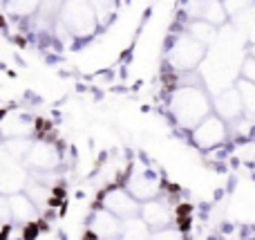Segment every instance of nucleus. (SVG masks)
Masks as SVG:
<instances>
[{
    "instance_id": "nucleus-1",
    "label": "nucleus",
    "mask_w": 255,
    "mask_h": 240,
    "mask_svg": "<svg viewBox=\"0 0 255 240\" xmlns=\"http://www.w3.org/2000/svg\"><path fill=\"white\" fill-rule=\"evenodd\" d=\"M168 110L179 128L195 130L213 115V97L202 81H179L168 99Z\"/></svg>"
},
{
    "instance_id": "nucleus-2",
    "label": "nucleus",
    "mask_w": 255,
    "mask_h": 240,
    "mask_svg": "<svg viewBox=\"0 0 255 240\" xmlns=\"http://www.w3.org/2000/svg\"><path fill=\"white\" fill-rule=\"evenodd\" d=\"M204 56H206V45H202L197 38H193V36L184 29L170 40L166 61L175 72L186 74V72L197 70V65L204 61Z\"/></svg>"
},
{
    "instance_id": "nucleus-3",
    "label": "nucleus",
    "mask_w": 255,
    "mask_h": 240,
    "mask_svg": "<svg viewBox=\"0 0 255 240\" xmlns=\"http://www.w3.org/2000/svg\"><path fill=\"white\" fill-rule=\"evenodd\" d=\"M58 20L76 38L92 36L99 27V16L94 11V7L90 4V0H67L61 7Z\"/></svg>"
},
{
    "instance_id": "nucleus-4",
    "label": "nucleus",
    "mask_w": 255,
    "mask_h": 240,
    "mask_svg": "<svg viewBox=\"0 0 255 240\" xmlns=\"http://www.w3.org/2000/svg\"><path fill=\"white\" fill-rule=\"evenodd\" d=\"M231 137L229 133V124H226L222 117H217L213 112L211 117L202 121L195 130H190V139L193 144L199 148V151H215V148H222V144Z\"/></svg>"
},
{
    "instance_id": "nucleus-5",
    "label": "nucleus",
    "mask_w": 255,
    "mask_h": 240,
    "mask_svg": "<svg viewBox=\"0 0 255 240\" xmlns=\"http://www.w3.org/2000/svg\"><path fill=\"white\" fill-rule=\"evenodd\" d=\"M126 189L143 205V202H150V200L161 196L163 182L154 171L148 169V166H132V171L126 178Z\"/></svg>"
},
{
    "instance_id": "nucleus-6",
    "label": "nucleus",
    "mask_w": 255,
    "mask_h": 240,
    "mask_svg": "<svg viewBox=\"0 0 255 240\" xmlns=\"http://www.w3.org/2000/svg\"><path fill=\"white\" fill-rule=\"evenodd\" d=\"M101 207L121 218L124 223L141 216V202L126 187H110L101 198Z\"/></svg>"
},
{
    "instance_id": "nucleus-7",
    "label": "nucleus",
    "mask_w": 255,
    "mask_h": 240,
    "mask_svg": "<svg viewBox=\"0 0 255 240\" xmlns=\"http://www.w3.org/2000/svg\"><path fill=\"white\" fill-rule=\"evenodd\" d=\"M29 169L22 162L13 160V157L2 153V164H0V189L4 196H13V193H22L29 182Z\"/></svg>"
},
{
    "instance_id": "nucleus-8",
    "label": "nucleus",
    "mask_w": 255,
    "mask_h": 240,
    "mask_svg": "<svg viewBox=\"0 0 255 240\" xmlns=\"http://www.w3.org/2000/svg\"><path fill=\"white\" fill-rule=\"evenodd\" d=\"M141 220L150 227V232H157V229L163 227H172L175 225V207L168 198L159 196L150 202H143L141 205Z\"/></svg>"
},
{
    "instance_id": "nucleus-9",
    "label": "nucleus",
    "mask_w": 255,
    "mask_h": 240,
    "mask_svg": "<svg viewBox=\"0 0 255 240\" xmlns=\"http://www.w3.org/2000/svg\"><path fill=\"white\" fill-rule=\"evenodd\" d=\"M22 164L29 169V173H49V171H54L61 164V153H58V148L54 144L36 139Z\"/></svg>"
},
{
    "instance_id": "nucleus-10",
    "label": "nucleus",
    "mask_w": 255,
    "mask_h": 240,
    "mask_svg": "<svg viewBox=\"0 0 255 240\" xmlns=\"http://www.w3.org/2000/svg\"><path fill=\"white\" fill-rule=\"evenodd\" d=\"M186 16L188 20H204L215 27H222L229 18L222 0H188L186 2Z\"/></svg>"
},
{
    "instance_id": "nucleus-11",
    "label": "nucleus",
    "mask_w": 255,
    "mask_h": 240,
    "mask_svg": "<svg viewBox=\"0 0 255 240\" xmlns=\"http://www.w3.org/2000/svg\"><path fill=\"white\" fill-rule=\"evenodd\" d=\"M126 223L121 218H117L115 214H110L108 209L99 207L94 211L92 220H90V234L97 240H119L124 234Z\"/></svg>"
},
{
    "instance_id": "nucleus-12",
    "label": "nucleus",
    "mask_w": 255,
    "mask_h": 240,
    "mask_svg": "<svg viewBox=\"0 0 255 240\" xmlns=\"http://www.w3.org/2000/svg\"><path fill=\"white\" fill-rule=\"evenodd\" d=\"M213 112L217 117H222L226 124H233V121L242 119L244 103H242V97H240V90L233 85V88H226L220 94H215L213 97Z\"/></svg>"
},
{
    "instance_id": "nucleus-13",
    "label": "nucleus",
    "mask_w": 255,
    "mask_h": 240,
    "mask_svg": "<svg viewBox=\"0 0 255 240\" xmlns=\"http://www.w3.org/2000/svg\"><path fill=\"white\" fill-rule=\"evenodd\" d=\"M7 200H9V209H11L13 225L29 227V225H34L36 220H38V207L34 205V200H31L25 191L7 196Z\"/></svg>"
},
{
    "instance_id": "nucleus-14",
    "label": "nucleus",
    "mask_w": 255,
    "mask_h": 240,
    "mask_svg": "<svg viewBox=\"0 0 255 240\" xmlns=\"http://www.w3.org/2000/svg\"><path fill=\"white\" fill-rule=\"evenodd\" d=\"M34 130H36V124L31 119H27L25 115L9 112L2 121V139H20V137L31 139Z\"/></svg>"
},
{
    "instance_id": "nucleus-15",
    "label": "nucleus",
    "mask_w": 255,
    "mask_h": 240,
    "mask_svg": "<svg viewBox=\"0 0 255 240\" xmlns=\"http://www.w3.org/2000/svg\"><path fill=\"white\" fill-rule=\"evenodd\" d=\"M186 31H188L193 38H197L202 45H206V47L217 38V27L211 25V22H204V20H188L186 22Z\"/></svg>"
},
{
    "instance_id": "nucleus-16",
    "label": "nucleus",
    "mask_w": 255,
    "mask_h": 240,
    "mask_svg": "<svg viewBox=\"0 0 255 240\" xmlns=\"http://www.w3.org/2000/svg\"><path fill=\"white\" fill-rule=\"evenodd\" d=\"M34 146V139H27V137H20V139H2V153L18 162H25L27 153L31 151Z\"/></svg>"
},
{
    "instance_id": "nucleus-17",
    "label": "nucleus",
    "mask_w": 255,
    "mask_h": 240,
    "mask_svg": "<svg viewBox=\"0 0 255 240\" xmlns=\"http://www.w3.org/2000/svg\"><path fill=\"white\" fill-rule=\"evenodd\" d=\"M235 88L240 90V97H242V103H244V117L247 119H255V83L251 81L242 79L240 76L238 83H235Z\"/></svg>"
},
{
    "instance_id": "nucleus-18",
    "label": "nucleus",
    "mask_w": 255,
    "mask_h": 240,
    "mask_svg": "<svg viewBox=\"0 0 255 240\" xmlns=\"http://www.w3.org/2000/svg\"><path fill=\"white\" fill-rule=\"evenodd\" d=\"M45 0H4V7L11 16H34Z\"/></svg>"
},
{
    "instance_id": "nucleus-19",
    "label": "nucleus",
    "mask_w": 255,
    "mask_h": 240,
    "mask_svg": "<svg viewBox=\"0 0 255 240\" xmlns=\"http://www.w3.org/2000/svg\"><path fill=\"white\" fill-rule=\"evenodd\" d=\"M119 240H150V227L141 218L128 220Z\"/></svg>"
},
{
    "instance_id": "nucleus-20",
    "label": "nucleus",
    "mask_w": 255,
    "mask_h": 240,
    "mask_svg": "<svg viewBox=\"0 0 255 240\" xmlns=\"http://www.w3.org/2000/svg\"><path fill=\"white\" fill-rule=\"evenodd\" d=\"M238 27L251 43H255V7H249L238 16Z\"/></svg>"
},
{
    "instance_id": "nucleus-21",
    "label": "nucleus",
    "mask_w": 255,
    "mask_h": 240,
    "mask_svg": "<svg viewBox=\"0 0 255 240\" xmlns=\"http://www.w3.org/2000/svg\"><path fill=\"white\" fill-rule=\"evenodd\" d=\"M150 240H186V234L184 229L179 227H163V229H157V232H150Z\"/></svg>"
},
{
    "instance_id": "nucleus-22",
    "label": "nucleus",
    "mask_w": 255,
    "mask_h": 240,
    "mask_svg": "<svg viewBox=\"0 0 255 240\" xmlns=\"http://www.w3.org/2000/svg\"><path fill=\"white\" fill-rule=\"evenodd\" d=\"M90 4L94 7V11H97L99 16V22H106V18L112 13V9H115L117 0H90Z\"/></svg>"
},
{
    "instance_id": "nucleus-23",
    "label": "nucleus",
    "mask_w": 255,
    "mask_h": 240,
    "mask_svg": "<svg viewBox=\"0 0 255 240\" xmlns=\"http://www.w3.org/2000/svg\"><path fill=\"white\" fill-rule=\"evenodd\" d=\"M240 76L247 81H251V83H255V58L253 56H244L242 61V67H240Z\"/></svg>"
},
{
    "instance_id": "nucleus-24",
    "label": "nucleus",
    "mask_w": 255,
    "mask_h": 240,
    "mask_svg": "<svg viewBox=\"0 0 255 240\" xmlns=\"http://www.w3.org/2000/svg\"><path fill=\"white\" fill-rule=\"evenodd\" d=\"M224 7H226V13H233V16H240L242 11H247L249 7H251V0H226L224 2Z\"/></svg>"
},
{
    "instance_id": "nucleus-25",
    "label": "nucleus",
    "mask_w": 255,
    "mask_h": 240,
    "mask_svg": "<svg viewBox=\"0 0 255 240\" xmlns=\"http://www.w3.org/2000/svg\"><path fill=\"white\" fill-rule=\"evenodd\" d=\"M247 54H249V56H253V58H255V43H251V45H249Z\"/></svg>"
},
{
    "instance_id": "nucleus-26",
    "label": "nucleus",
    "mask_w": 255,
    "mask_h": 240,
    "mask_svg": "<svg viewBox=\"0 0 255 240\" xmlns=\"http://www.w3.org/2000/svg\"><path fill=\"white\" fill-rule=\"evenodd\" d=\"M222 2H226V0H222Z\"/></svg>"
}]
</instances>
